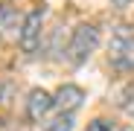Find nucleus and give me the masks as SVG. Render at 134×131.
<instances>
[{"label": "nucleus", "instance_id": "f257e3e1", "mask_svg": "<svg viewBox=\"0 0 134 131\" xmlns=\"http://www.w3.org/2000/svg\"><path fill=\"white\" fill-rule=\"evenodd\" d=\"M108 61H111V67H117V70H122V73L134 70V32H131L128 26H120L114 35H111Z\"/></svg>", "mask_w": 134, "mask_h": 131}, {"label": "nucleus", "instance_id": "f03ea898", "mask_svg": "<svg viewBox=\"0 0 134 131\" xmlns=\"http://www.w3.org/2000/svg\"><path fill=\"white\" fill-rule=\"evenodd\" d=\"M96 47H99V29L93 24H79L67 44V58H70V64H82Z\"/></svg>", "mask_w": 134, "mask_h": 131}, {"label": "nucleus", "instance_id": "7ed1b4c3", "mask_svg": "<svg viewBox=\"0 0 134 131\" xmlns=\"http://www.w3.org/2000/svg\"><path fill=\"white\" fill-rule=\"evenodd\" d=\"M41 20H44V12L35 9L24 18V24H20V32H18V44L24 53H35L38 44H41Z\"/></svg>", "mask_w": 134, "mask_h": 131}, {"label": "nucleus", "instance_id": "20e7f679", "mask_svg": "<svg viewBox=\"0 0 134 131\" xmlns=\"http://www.w3.org/2000/svg\"><path fill=\"white\" fill-rule=\"evenodd\" d=\"M53 105H55V96H50L47 90H41V87L29 90V99H26V119H29V122H41L44 117L53 111Z\"/></svg>", "mask_w": 134, "mask_h": 131}, {"label": "nucleus", "instance_id": "39448f33", "mask_svg": "<svg viewBox=\"0 0 134 131\" xmlns=\"http://www.w3.org/2000/svg\"><path fill=\"white\" fill-rule=\"evenodd\" d=\"M82 102H85V90L79 84H61L55 93V108H61V114H73Z\"/></svg>", "mask_w": 134, "mask_h": 131}, {"label": "nucleus", "instance_id": "423d86ee", "mask_svg": "<svg viewBox=\"0 0 134 131\" xmlns=\"http://www.w3.org/2000/svg\"><path fill=\"white\" fill-rule=\"evenodd\" d=\"M70 128H73V114H58L44 125V131H70Z\"/></svg>", "mask_w": 134, "mask_h": 131}, {"label": "nucleus", "instance_id": "0eeeda50", "mask_svg": "<svg viewBox=\"0 0 134 131\" xmlns=\"http://www.w3.org/2000/svg\"><path fill=\"white\" fill-rule=\"evenodd\" d=\"M120 108L125 117H134V84H128L122 90V99H120Z\"/></svg>", "mask_w": 134, "mask_h": 131}, {"label": "nucleus", "instance_id": "6e6552de", "mask_svg": "<svg viewBox=\"0 0 134 131\" xmlns=\"http://www.w3.org/2000/svg\"><path fill=\"white\" fill-rule=\"evenodd\" d=\"M87 131H117L111 122H105V119H93L91 125H87Z\"/></svg>", "mask_w": 134, "mask_h": 131}, {"label": "nucleus", "instance_id": "1a4fd4ad", "mask_svg": "<svg viewBox=\"0 0 134 131\" xmlns=\"http://www.w3.org/2000/svg\"><path fill=\"white\" fill-rule=\"evenodd\" d=\"M111 3H114V6H117V9H125V6H128V3H131V0H111Z\"/></svg>", "mask_w": 134, "mask_h": 131}]
</instances>
